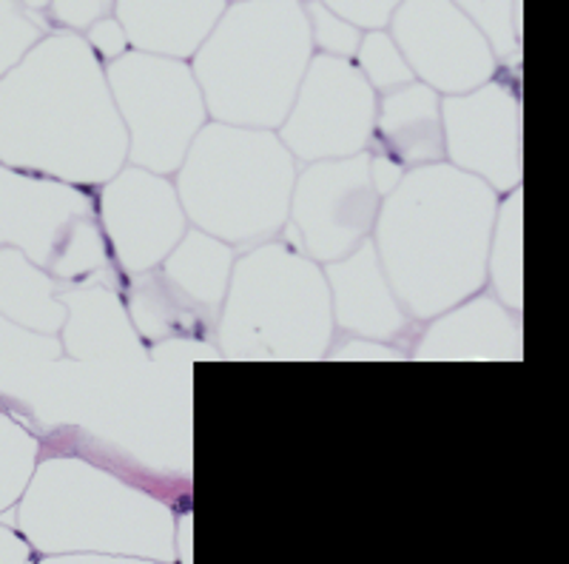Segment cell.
Wrapping results in <instances>:
<instances>
[{
	"label": "cell",
	"instance_id": "cell-8",
	"mask_svg": "<svg viewBox=\"0 0 569 564\" xmlns=\"http://www.w3.org/2000/svg\"><path fill=\"white\" fill-rule=\"evenodd\" d=\"M382 197L370 180V157L305 162L297 169L284 240L319 266L337 263L370 240Z\"/></svg>",
	"mask_w": 569,
	"mask_h": 564
},
{
	"label": "cell",
	"instance_id": "cell-23",
	"mask_svg": "<svg viewBox=\"0 0 569 564\" xmlns=\"http://www.w3.org/2000/svg\"><path fill=\"white\" fill-rule=\"evenodd\" d=\"M353 66L362 72V78L368 80V86L376 95H385V91L399 89V86L416 80L408 60L399 52V46L390 38L388 29L362 34L359 49L353 55Z\"/></svg>",
	"mask_w": 569,
	"mask_h": 564
},
{
	"label": "cell",
	"instance_id": "cell-1",
	"mask_svg": "<svg viewBox=\"0 0 569 564\" xmlns=\"http://www.w3.org/2000/svg\"><path fill=\"white\" fill-rule=\"evenodd\" d=\"M126 160L123 120L83 34H46L0 78V166L98 188Z\"/></svg>",
	"mask_w": 569,
	"mask_h": 564
},
{
	"label": "cell",
	"instance_id": "cell-11",
	"mask_svg": "<svg viewBox=\"0 0 569 564\" xmlns=\"http://www.w3.org/2000/svg\"><path fill=\"white\" fill-rule=\"evenodd\" d=\"M94 208L111 263L123 279L160 266L188 231L171 177L129 162L94 188Z\"/></svg>",
	"mask_w": 569,
	"mask_h": 564
},
{
	"label": "cell",
	"instance_id": "cell-32",
	"mask_svg": "<svg viewBox=\"0 0 569 564\" xmlns=\"http://www.w3.org/2000/svg\"><path fill=\"white\" fill-rule=\"evenodd\" d=\"M20 558H27V551L20 553L18 538L0 527V564H12V562H20Z\"/></svg>",
	"mask_w": 569,
	"mask_h": 564
},
{
	"label": "cell",
	"instance_id": "cell-25",
	"mask_svg": "<svg viewBox=\"0 0 569 564\" xmlns=\"http://www.w3.org/2000/svg\"><path fill=\"white\" fill-rule=\"evenodd\" d=\"M305 18H308V29H311L313 55H328V58H345L353 60L359 40L365 32L350 27L348 20L330 12L322 0H302Z\"/></svg>",
	"mask_w": 569,
	"mask_h": 564
},
{
	"label": "cell",
	"instance_id": "cell-24",
	"mask_svg": "<svg viewBox=\"0 0 569 564\" xmlns=\"http://www.w3.org/2000/svg\"><path fill=\"white\" fill-rule=\"evenodd\" d=\"M46 34H52L46 14L32 12L20 0H0V78H7Z\"/></svg>",
	"mask_w": 569,
	"mask_h": 564
},
{
	"label": "cell",
	"instance_id": "cell-30",
	"mask_svg": "<svg viewBox=\"0 0 569 564\" xmlns=\"http://www.w3.org/2000/svg\"><path fill=\"white\" fill-rule=\"evenodd\" d=\"M83 40L89 43V49L94 55H98L100 63H111V60L123 58L126 52H129V38H126L123 27L117 23L114 14H109V18L98 20L94 27H89L83 32Z\"/></svg>",
	"mask_w": 569,
	"mask_h": 564
},
{
	"label": "cell",
	"instance_id": "cell-5",
	"mask_svg": "<svg viewBox=\"0 0 569 564\" xmlns=\"http://www.w3.org/2000/svg\"><path fill=\"white\" fill-rule=\"evenodd\" d=\"M328 279L282 234L237 251L213 345L222 359H325L333 343Z\"/></svg>",
	"mask_w": 569,
	"mask_h": 564
},
{
	"label": "cell",
	"instance_id": "cell-28",
	"mask_svg": "<svg viewBox=\"0 0 569 564\" xmlns=\"http://www.w3.org/2000/svg\"><path fill=\"white\" fill-rule=\"evenodd\" d=\"M322 3L359 32H379L390 27V18L401 0H322Z\"/></svg>",
	"mask_w": 569,
	"mask_h": 564
},
{
	"label": "cell",
	"instance_id": "cell-27",
	"mask_svg": "<svg viewBox=\"0 0 569 564\" xmlns=\"http://www.w3.org/2000/svg\"><path fill=\"white\" fill-rule=\"evenodd\" d=\"M43 14L52 32L83 34L98 20L114 14V0H49Z\"/></svg>",
	"mask_w": 569,
	"mask_h": 564
},
{
	"label": "cell",
	"instance_id": "cell-33",
	"mask_svg": "<svg viewBox=\"0 0 569 564\" xmlns=\"http://www.w3.org/2000/svg\"><path fill=\"white\" fill-rule=\"evenodd\" d=\"M20 3H23L27 9H32V12H40V14H43L46 7H49V0H20Z\"/></svg>",
	"mask_w": 569,
	"mask_h": 564
},
{
	"label": "cell",
	"instance_id": "cell-12",
	"mask_svg": "<svg viewBox=\"0 0 569 564\" xmlns=\"http://www.w3.org/2000/svg\"><path fill=\"white\" fill-rule=\"evenodd\" d=\"M388 32L413 78L441 98L479 89L498 75L485 34L450 0H401Z\"/></svg>",
	"mask_w": 569,
	"mask_h": 564
},
{
	"label": "cell",
	"instance_id": "cell-13",
	"mask_svg": "<svg viewBox=\"0 0 569 564\" xmlns=\"http://www.w3.org/2000/svg\"><path fill=\"white\" fill-rule=\"evenodd\" d=\"M416 363H521L525 314L510 311L490 291H479L419 325Z\"/></svg>",
	"mask_w": 569,
	"mask_h": 564
},
{
	"label": "cell",
	"instance_id": "cell-4",
	"mask_svg": "<svg viewBox=\"0 0 569 564\" xmlns=\"http://www.w3.org/2000/svg\"><path fill=\"white\" fill-rule=\"evenodd\" d=\"M297 169L277 131L208 120L171 182L188 226L246 251L282 234Z\"/></svg>",
	"mask_w": 569,
	"mask_h": 564
},
{
	"label": "cell",
	"instance_id": "cell-14",
	"mask_svg": "<svg viewBox=\"0 0 569 564\" xmlns=\"http://www.w3.org/2000/svg\"><path fill=\"white\" fill-rule=\"evenodd\" d=\"M330 291V314L337 334L399 345L410 354L419 325L401 308L385 279L373 243L350 251L348 257L322 266Z\"/></svg>",
	"mask_w": 569,
	"mask_h": 564
},
{
	"label": "cell",
	"instance_id": "cell-22",
	"mask_svg": "<svg viewBox=\"0 0 569 564\" xmlns=\"http://www.w3.org/2000/svg\"><path fill=\"white\" fill-rule=\"evenodd\" d=\"M40 459V436L0 408V513L14 505Z\"/></svg>",
	"mask_w": 569,
	"mask_h": 564
},
{
	"label": "cell",
	"instance_id": "cell-20",
	"mask_svg": "<svg viewBox=\"0 0 569 564\" xmlns=\"http://www.w3.org/2000/svg\"><path fill=\"white\" fill-rule=\"evenodd\" d=\"M487 286L510 311L525 314V188L507 191L496 208L487 251Z\"/></svg>",
	"mask_w": 569,
	"mask_h": 564
},
{
	"label": "cell",
	"instance_id": "cell-29",
	"mask_svg": "<svg viewBox=\"0 0 569 564\" xmlns=\"http://www.w3.org/2000/svg\"><path fill=\"white\" fill-rule=\"evenodd\" d=\"M325 359H410V354L399 345L373 343V339L350 337V334H333Z\"/></svg>",
	"mask_w": 569,
	"mask_h": 564
},
{
	"label": "cell",
	"instance_id": "cell-2",
	"mask_svg": "<svg viewBox=\"0 0 569 564\" xmlns=\"http://www.w3.org/2000/svg\"><path fill=\"white\" fill-rule=\"evenodd\" d=\"M498 200L485 180L445 160L410 169L382 197L370 243L413 323L485 291Z\"/></svg>",
	"mask_w": 569,
	"mask_h": 564
},
{
	"label": "cell",
	"instance_id": "cell-34",
	"mask_svg": "<svg viewBox=\"0 0 569 564\" xmlns=\"http://www.w3.org/2000/svg\"><path fill=\"white\" fill-rule=\"evenodd\" d=\"M226 3H237V0H226Z\"/></svg>",
	"mask_w": 569,
	"mask_h": 564
},
{
	"label": "cell",
	"instance_id": "cell-17",
	"mask_svg": "<svg viewBox=\"0 0 569 564\" xmlns=\"http://www.w3.org/2000/svg\"><path fill=\"white\" fill-rule=\"evenodd\" d=\"M226 7V0H114V18L137 52L191 60Z\"/></svg>",
	"mask_w": 569,
	"mask_h": 564
},
{
	"label": "cell",
	"instance_id": "cell-19",
	"mask_svg": "<svg viewBox=\"0 0 569 564\" xmlns=\"http://www.w3.org/2000/svg\"><path fill=\"white\" fill-rule=\"evenodd\" d=\"M60 283L27 260L18 248L0 246V314L29 332L58 337L66 308L60 303Z\"/></svg>",
	"mask_w": 569,
	"mask_h": 564
},
{
	"label": "cell",
	"instance_id": "cell-31",
	"mask_svg": "<svg viewBox=\"0 0 569 564\" xmlns=\"http://www.w3.org/2000/svg\"><path fill=\"white\" fill-rule=\"evenodd\" d=\"M368 157H370V180H373L376 195L388 197L408 171L401 169L399 162L390 160V157L379 155V151H368Z\"/></svg>",
	"mask_w": 569,
	"mask_h": 564
},
{
	"label": "cell",
	"instance_id": "cell-26",
	"mask_svg": "<svg viewBox=\"0 0 569 564\" xmlns=\"http://www.w3.org/2000/svg\"><path fill=\"white\" fill-rule=\"evenodd\" d=\"M60 357H63V348L58 337L29 332L0 314V363H43V359Z\"/></svg>",
	"mask_w": 569,
	"mask_h": 564
},
{
	"label": "cell",
	"instance_id": "cell-7",
	"mask_svg": "<svg viewBox=\"0 0 569 564\" xmlns=\"http://www.w3.org/2000/svg\"><path fill=\"white\" fill-rule=\"evenodd\" d=\"M114 109L129 140V166L174 177L197 131L208 123L206 100L188 60L129 49L103 66Z\"/></svg>",
	"mask_w": 569,
	"mask_h": 564
},
{
	"label": "cell",
	"instance_id": "cell-18",
	"mask_svg": "<svg viewBox=\"0 0 569 564\" xmlns=\"http://www.w3.org/2000/svg\"><path fill=\"white\" fill-rule=\"evenodd\" d=\"M233 260H237V251L231 246L200 228L188 226L182 240L157 266V271L180 297L194 303L202 311L220 317Z\"/></svg>",
	"mask_w": 569,
	"mask_h": 564
},
{
	"label": "cell",
	"instance_id": "cell-16",
	"mask_svg": "<svg viewBox=\"0 0 569 564\" xmlns=\"http://www.w3.org/2000/svg\"><path fill=\"white\" fill-rule=\"evenodd\" d=\"M365 151H379L405 171L445 160L441 95L419 80L376 95L373 135Z\"/></svg>",
	"mask_w": 569,
	"mask_h": 564
},
{
	"label": "cell",
	"instance_id": "cell-15",
	"mask_svg": "<svg viewBox=\"0 0 569 564\" xmlns=\"http://www.w3.org/2000/svg\"><path fill=\"white\" fill-rule=\"evenodd\" d=\"M120 288H123V277L60 286L58 297L66 308V319L58 339L66 359H74V363L149 359L146 343L131 325Z\"/></svg>",
	"mask_w": 569,
	"mask_h": 564
},
{
	"label": "cell",
	"instance_id": "cell-10",
	"mask_svg": "<svg viewBox=\"0 0 569 564\" xmlns=\"http://www.w3.org/2000/svg\"><path fill=\"white\" fill-rule=\"evenodd\" d=\"M445 162L479 177L505 197L521 186V98L518 72L498 69L492 80L465 95L441 98Z\"/></svg>",
	"mask_w": 569,
	"mask_h": 564
},
{
	"label": "cell",
	"instance_id": "cell-9",
	"mask_svg": "<svg viewBox=\"0 0 569 564\" xmlns=\"http://www.w3.org/2000/svg\"><path fill=\"white\" fill-rule=\"evenodd\" d=\"M373 117L376 91L353 60L313 55L277 135L299 166L337 160L368 149Z\"/></svg>",
	"mask_w": 569,
	"mask_h": 564
},
{
	"label": "cell",
	"instance_id": "cell-21",
	"mask_svg": "<svg viewBox=\"0 0 569 564\" xmlns=\"http://www.w3.org/2000/svg\"><path fill=\"white\" fill-rule=\"evenodd\" d=\"M472 27L485 34L498 69L518 72L525 55V20L521 0H450Z\"/></svg>",
	"mask_w": 569,
	"mask_h": 564
},
{
	"label": "cell",
	"instance_id": "cell-6",
	"mask_svg": "<svg viewBox=\"0 0 569 564\" xmlns=\"http://www.w3.org/2000/svg\"><path fill=\"white\" fill-rule=\"evenodd\" d=\"M0 246L18 248L60 286L114 279L94 191L0 166Z\"/></svg>",
	"mask_w": 569,
	"mask_h": 564
},
{
	"label": "cell",
	"instance_id": "cell-3",
	"mask_svg": "<svg viewBox=\"0 0 569 564\" xmlns=\"http://www.w3.org/2000/svg\"><path fill=\"white\" fill-rule=\"evenodd\" d=\"M311 58L302 0H237L228 3L188 66L208 120L277 131Z\"/></svg>",
	"mask_w": 569,
	"mask_h": 564
}]
</instances>
